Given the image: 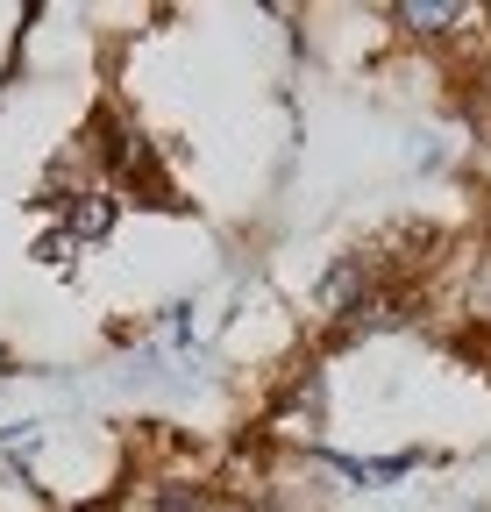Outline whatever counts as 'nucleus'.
Instances as JSON below:
<instances>
[{"instance_id":"f257e3e1","label":"nucleus","mask_w":491,"mask_h":512,"mask_svg":"<svg viewBox=\"0 0 491 512\" xmlns=\"http://www.w3.org/2000/svg\"><path fill=\"white\" fill-rule=\"evenodd\" d=\"M392 36L420 43V50H463V43H484L491 29V8H470V0H399L385 8Z\"/></svg>"},{"instance_id":"f03ea898","label":"nucleus","mask_w":491,"mask_h":512,"mask_svg":"<svg viewBox=\"0 0 491 512\" xmlns=\"http://www.w3.org/2000/svg\"><path fill=\"white\" fill-rule=\"evenodd\" d=\"M314 470H328V477H342V484H356V491H392V484H406L413 470H427V448L413 441V448H392V456H349V448H328V441H314V448H299Z\"/></svg>"}]
</instances>
